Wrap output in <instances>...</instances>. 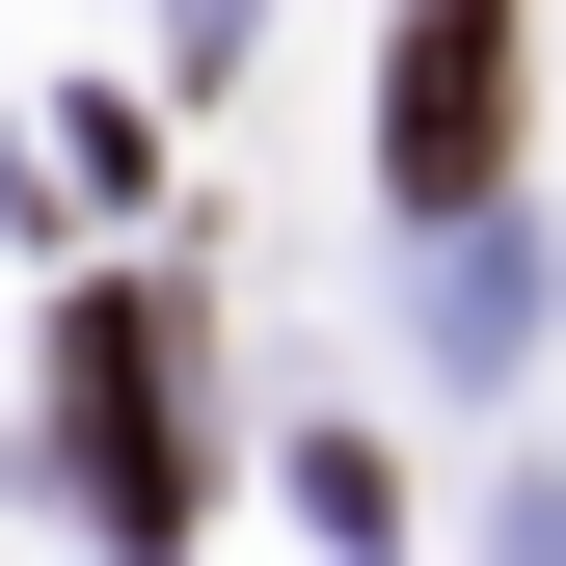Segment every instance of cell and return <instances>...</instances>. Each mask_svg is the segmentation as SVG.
<instances>
[{"instance_id":"cell-1","label":"cell","mask_w":566,"mask_h":566,"mask_svg":"<svg viewBox=\"0 0 566 566\" xmlns=\"http://www.w3.org/2000/svg\"><path fill=\"white\" fill-rule=\"evenodd\" d=\"M54 405H82V513H108L135 566L217 513V485H189V324H163V297H82V324H54Z\"/></svg>"},{"instance_id":"cell-2","label":"cell","mask_w":566,"mask_h":566,"mask_svg":"<svg viewBox=\"0 0 566 566\" xmlns=\"http://www.w3.org/2000/svg\"><path fill=\"white\" fill-rule=\"evenodd\" d=\"M378 163H405V217H485V189H513V0H405Z\"/></svg>"}]
</instances>
